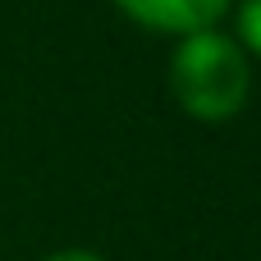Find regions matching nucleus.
Listing matches in <instances>:
<instances>
[{
    "label": "nucleus",
    "instance_id": "obj_1",
    "mask_svg": "<svg viewBox=\"0 0 261 261\" xmlns=\"http://www.w3.org/2000/svg\"><path fill=\"white\" fill-rule=\"evenodd\" d=\"M170 92L188 119H202V124L234 119L252 92L248 50L220 28L179 37V46L170 55Z\"/></svg>",
    "mask_w": 261,
    "mask_h": 261
},
{
    "label": "nucleus",
    "instance_id": "obj_2",
    "mask_svg": "<svg viewBox=\"0 0 261 261\" xmlns=\"http://www.w3.org/2000/svg\"><path fill=\"white\" fill-rule=\"evenodd\" d=\"M119 14H128L133 23L151 28V32H174V37H188V32H202V28H216L229 9V0H115Z\"/></svg>",
    "mask_w": 261,
    "mask_h": 261
},
{
    "label": "nucleus",
    "instance_id": "obj_3",
    "mask_svg": "<svg viewBox=\"0 0 261 261\" xmlns=\"http://www.w3.org/2000/svg\"><path fill=\"white\" fill-rule=\"evenodd\" d=\"M234 41H239L248 55L261 60V0H243V5H239V32H234Z\"/></svg>",
    "mask_w": 261,
    "mask_h": 261
},
{
    "label": "nucleus",
    "instance_id": "obj_4",
    "mask_svg": "<svg viewBox=\"0 0 261 261\" xmlns=\"http://www.w3.org/2000/svg\"><path fill=\"white\" fill-rule=\"evenodd\" d=\"M41 261H106V257H96L87 248H60V252H50V257H41Z\"/></svg>",
    "mask_w": 261,
    "mask_h": 261
}]
</instances>
